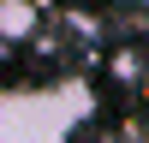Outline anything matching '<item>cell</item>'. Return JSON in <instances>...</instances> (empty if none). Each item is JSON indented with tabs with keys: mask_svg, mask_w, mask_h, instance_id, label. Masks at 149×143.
<instances>
[{
	"mask_svg": "<svg viewBox=\"0 0 149 143\" xmlns=\"http://www.w3.org/2000/svg\"><path fill=\"white\" fill-rule=\"evenodd\" d=\"M36 24H42V6H36V0H0V42L6 48L30 42Z\"/></svg>",
	"mask_w": 149,
	"mask_h": 143,
	"instance_id": "obj_2",
	"label": "cell"
},
{
	"mask_svg": "<svg viewBox=\"0 0 149 143\" xmlns=\"http://www.w3.org/2000/svg\"><path fill=\"white\" fill-rule=\"evenodd\" d=\"M90 113L84 83H36V90H0V143H72Z\"/></svg>",
	"mask_w": 149,
	"mask_h": 143,
	"instance_id": "obj_1",
	"label": "cell"
}]
</instances>
